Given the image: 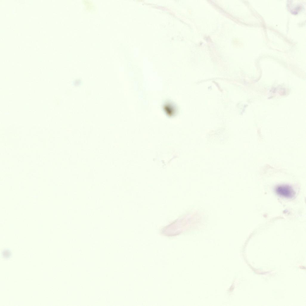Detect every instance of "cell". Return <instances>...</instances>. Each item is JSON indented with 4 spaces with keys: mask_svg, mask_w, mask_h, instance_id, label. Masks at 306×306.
I'll use <instances>...</instances> for the list:
<instances>
[{
    "mask_svg": "<svg viewBox=\"0 0 306 306\" xmlns=\"http://www.w3.org/2000/svg\"><path fill=\"white\" fill-rule=\"evenodd\" d=\"M10 254L11 253H10V252L9 251L7 250V251L5 252H4L3 253V256L5 257L8 258L9 257V256H10Z\"/></svg>",
    "mask_w": 306,
    "mask_h": 306,
    "instance_id": "2",
    "label": "cell"
},
{
    "mask_svg": "<svg viewBox=\"0 0 306 306\" xmlns=\"http://www.w3.org/2000/svg\"><path fill=\"white\" fill-rule=\"evenodd\" d=\"M275 190L278 195L286 198H292L295 195V192L294 189L291 187L287 185L278 186L276 187Z\"/></svg>",
    "mask_w": 306,
    "mask_h": 306,
    "instance_id": "1",
    "label": "cell"
}]
</instances>
